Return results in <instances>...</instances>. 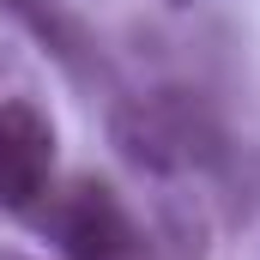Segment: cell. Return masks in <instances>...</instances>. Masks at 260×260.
Returning a JSON list of instances; mask_svg holds the SVG:
<instances>
[{"label":"cell","instance_id":"5b68a950","mask_svg":"<svg viewBox=\"0 0 260 260\" xmlns=\"http://www.w3.org/2000/svg\"><path fill=\"white\" fill-rule=\"evenodd\" d=\"M0 260H30V254H12V248H6V254H0Z\"/></svg>","mask_w":260,"mask_h":260},{"label":"cell","instance_id":"277c9868","mask_svg":"<svg viewBox=\"0 0 260 260\" xmlns=\"http://www.w3.org/2000/svg\"><path fill=\"white\" fill-rule=\"evenodd\" d=\"M6 12H18L24 24H30V37L37 43H49V55H61L73 73H85L91 67V49H85V30L67 18V6L61 0H0Z\"/></svg>","mask_w":260,"mask_h":260},{"label":"cell","instance_id":"6da1fadb","mask_svg":"<svg viewBox=\"0 0 260 260\" xmlns=\"http://www.w3.org/2000/svg\"><path fill=\"white\" fill-rule=\"evenodd\" d=\"M30 218L67 260H127L139 248L127 206L97 176H73L61 188H43V206H30Z\"/></svg>","mask_w":260,"mask_h":260},{"label":"cell","instance_id":"8992f818","mask_svg":"<svg viewBox=\"0 0 260 260\" xmlns=\"http://www.w3.org/2000/svg\"><path fill=\"white\" fill-rule=\"evenodd\" d=\"M170 6H194V0H170Z\"/></svg>","mask_w":260,"mask_h":260},{"label":"cell","instance_id":"7a4b0ae2","mask_svg":"<svg viewBox=\"0 0 260 260\" xmlns=\"http://www.w3.org/2000/svg\"><path fill=\"white\" fill-rule=\"evenodd\" d=\"M55 170V121L30 103L12 97L0 103V212H30Z\"/></svg>","mask_w":260,"mask_h":260},{"label":"cell","instance_id":"3957f363","mask_svg":"<svg viewBox=\"0 0 260 260\" xmlns=\"http://www.w3.org/2000/svg\"><path fill=\"white\" fill-rule=\"evenodd\" d=\"M109 133L121 145L133 170H151V176H170L182 164H194V121L176 109V103H121L109 115Z\"/></svg>","mask_w":260,"mask_h":260}]
</instances>
